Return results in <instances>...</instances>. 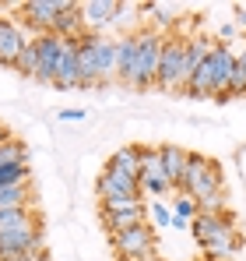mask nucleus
<instances>
[{
  "instance_id": "f257e3e1",
  "label": "nucleus",
  "mask_w": 246,
  "mask_h": 261,
  "mask_svg": "<svg viewBox=\"0 0 246 261\" xmlns=\"http://www.w3.org/2000/svg\"><path fill=\"white\" fill-rule=\"evenodd\" d=\"M190 233H194L197 247L207 254V261H229L246 247L243 233L236 229V219H232L229 208L218 212V216H201L197 212L194 222H190Z\"/></svg>"
},
{
  "instance_id": "f03ea898",
  "label": "nucleus",
  "mask_w": 246,
  "mask_h": 261,
  "mask_svg": "<svg viewBox=\"0 0 246 261\" xmlns=\"http://www.w3.org/2000/svg\"><path fill=\"white\" fill-rule=\"evenodd\" d=\"M162 39L165 36L151 32V29H141V32H137L134 67H130V74H127V82H123L127 88L148 92V88L155 85V78H159V60H162Z\"/></svg>"
},
{
  "instance_id": "7ed1b4c3",
  "label": "nucleus",
  "mask_w": 246,
  "mask_h": 261,
  "mask_svg": "<svg viewBox=\"0 0 246 261\" xmlns=\"http://www.w3.org/2000/svg\"><path fill=\"white\" fill-rule=\"evenodd\" d=\"M187 82H190V53H187V39H183V36H165L155 88H162V92H183Z\"/></svg>"
},
{
  "instance_id": "20e7f679",
  "label": "nucleus",
  "mask_w": 246,
  "mask_h": 261,
  "mask_svg": "<svg viewBox=\"0 0 246 261\" xmlns=\"http://www.w3.org/2000/svg\"><path fill=\"white\" fill-rule=\"evenodd\" d=\"M183 194H190L194 201H204L211 194H222L225 191V176H222V166L214 159H207L201 152H190V163H187V176L179 184Z\"/></svg>"
},
{
  "instance_id": "39448f33",
  "label": "nucleus",
  "mask_w": 246,
  "mask_h": 261,
  "mask_svg": "<svg viewBox=\"0 0 246 261\" xmlns=\"http://www.w3.org/2000/svg\"><path fill=\"white\" fill-rule=\"evenodd\" d=\"M155 244H159V237H155V226H151V222H137V226H130V229L113 233V251H116L120 261H151V258H159V254H155Z\"/></svg>"
},
{
  "instance_id": "423d86ee",
  "label": "nucleus",
  "mask_w": 246,
  "mask_h": 261,
  "mask_svg": "<svg viewBox=\"0 0 246 261\" xmlns=\"http://www.w3.org/2000/svg\"><path fill=\"white\" fill-rule=\"evenodd\" d=\"M102 229L113 237V233H120V229H130V226H137V222H148V198L141 194V198H116V201H102Z\"/></svg>"
},
{
  "instance_id": "0eeeda50",
  "label": "nucleus",
  "mask_w": 246,
  "mask_h": 261,
  "mask_svg": "<svg viewBox=\"0 0 246 261\" xmlns=\"http://www.w3.org/2000/svg\"><path fill=\"white\" fill-rule=\"evenodd\" d=\"M42 251H46L42 247V219L0 233V261H21L32 254H42Z\"/></svg>"
},
{
  "instance_id": "6e6552de",
  "label": "nucleus",
  "mask_w": 246,
  "mask_h": 261,
  "mask_svg": "<svg viewBox=\"0 0 246 261\" xmlns=\"http://www.w3.org/2000/svg\"><path fill=\"white\" fill-rule=\"evenodd\" d=\"M137 187H141V194H151V198H162V194H169V191H176V187L169 184L165 170H162L159 148H148V145H144V152H141V176H137Z\"/></svg>"
},
{
  "instance_id": "1a4fd4ad",
  "label": "nucleus",
  "mask_w": 246,
  "mask_h": 261,
  "mask_svg": "<svg viewBox=\"0 0 246 261\" xmlns=\"http://www.w3.org/2000/svg\"><path fill=\"white\" fill-rule=\"evenodd\" d=\"M60 7H64V0H25V4H18L21 25H28L36 36H53V21L60 14Z\"/></svg>"
},
{
  "instance_id": "9d476101",
  "label": "nucleus",
  "mask_w": 246,
  "mask_h": 261,
  "mask_svg": "<svg viewBox=\"0 0 246 261\" xmlns=\"http://www.w3.org/2000/svg\"><path fill=\"white\" fill-rule=\"evenodd\" d=\"M95 194H99V201H116V198H141V187H137V180L127 173H116V170H109V166H102V173L95 180Z\"/></svg>"
},
{
  "instance_id": "9b49d317",
  "label": "nucleus",
  "mask_w": 246,
  "mask_h": 261,
  "mask_svg": "<svg viewBox=\"0 0 246 261\" xmlns=\"http://www.w3.org/2000/svg\"><path fill=\"white\" fill-rule=\"evenodd\" d=\"M28 39H32V36L25 32L21 21L0 18V64H4V67H14V60L21 57V49H25Z\"/></svg>"
},
{
  "instance_id": "f8f14e48",
  "label": "nucleus",
  "mask_w": 246,
  "mask_h": 261,
  "mask_svg": "<svg viewBox=\"0 0 246 261\" xmlns=\"http://www.w3.org/2000/svg\"><path fill=\"white\" fill-rule=\"evenodd\" d=\"M36 46H39L36 82H39V85H53L56 64H60V53H64V39H60V36H36Z\"/></svg>"
},
{
  "instance_id": "ddd939ff",
  "label": "nucleus",
  "mask_w": 246,
  "mask_h": 261,
  "mask_svg": "<svg viewBox=\"0 0 246 261\" xmlns=\"http://www.w3.org/2000/svg\"><path fill=\"white\" fill-rule=\"evenodd\" d=\"M116 0H84L81 4V18H84V32L91 36H102L109 25H113V14H116Z\"/></svg>"
},
{
  "instance_id": "4468645a",
  "label": "nucleus",
  "mask_w": 246,
  "mask_h": 261,
  "mask_svg": "<svg viewBox=\"0 0 246 261\" xmlns=\"http://www.w3.org/2000/svg\"><path fill=\"white\" fill-rule=\"evenodd\" d=\"M91 60H95V74H99L102 85H106V82H120V78H116V39L95 36V43H91Z\"/></svg>"
},
{
  "instance_id": "2eb2a0df",
  "label": "nucleus",
  "mask_w": 246,
  "mask_h": 261,
  "mask_svg": "<svg viewBox=\"0 0 246 261\" xmlns=\"http://www.w3.org/2000/svg\"><path fill=\"white\" fill-rule=\"evenodd\" d=\"M78 82H81V71H78V39H64V53H60V64H56L53 88L67 92V88H78Z\"/></svg>"
},
{
  "instance_id": "dca6fc26",
  "label": "nucleus",
  "mask_w": 246,
  "mask_h": 261,
  "mask_svg": "<svg viewBox=\"0 0 246 261\" xmlns=\"http://www.w3.org/2000/svg\"><path fill=\"white\" fill-rule=\"evenodd\" d=\"M53 36H60V39H81L84 36L81 4L64 0V7H60V14H56V21H53Z\"/></svg>"
},
{
  "instance_id": "f3484780",
  "label": "nucleus",
  "mask_w": 246,
  "mask_h": 261,
  "mask_svg": "<svg viewBox=\"0 0 246 261\" xmlns=\"http://www.w3.org/2000/svg\"><path fill=\"white\" fill-rule=\"evenodd\" d=\"M159 159H162V170L169 176V184L179 191L183 176H187V163H190V152L179 148V145H159Z\"/></svg>"
},
{
  "instance_id": "a211bd4d",
  "label": "nucleus",
  "mask_w": 246,
  "mask_h": 261,
  "mask_svg": "<svg viewBox=\"0 0 246 261\" xmlns=\"http://www.w3.org/2000/svg\"><path fill=\"white\" fill-rule=\"evenodd\" d=\"M141 152H144V145H123V148H116V152L106 159V166L137 180V176H141Z\"/></svg>"
},
{
  "instance_id": "6ab92c4d",
  "label": "nucleus",
  "mask_w": 246,
  "mask_h": 261,
  "mask_svg": "<svg viewBox=\"0 0 246 261\" xmlns=\"http://www.w3.org/2000/svg\"><path fill=\"white\" fill-rule=\"evenodd\" d=\"M32 205H36L32 180H28V184H11V187H0V208H32Z\"/></svg>"
},
{
  "instance_id": "aec40b11",
  "label": "nucleus",
  "mask_w": 246,
  "mask_h": 261,
  "mask_svg": "<svg viewBox=\"0 0 246 261\" xmlns=\"http://www.w3.org/2000/svg\"><path fill=\"white\" fill-rule=\"evenodd\" d=\"M134 53H137V32H134V36L123 32L120 39H116V78H120V82H127L130 67H134Z\"/></svg>"
},
{
  "instance_id": "412c9836",
  "label": "nucleus",
  "mask_w": 246,
  "mask_h": 261,
  "mask_svg": "<svg viewBox=\"0 0 246 261\" xmlns=\"http://www.w3.org/2000/svg\"><path fill=\"white\" fill-rule=\"evenodd\" d=\"M197 216V201L183 191H176V201H172V229H190V222Z\"/></svg>"
},
{
  "instance_id": "4be33fe9",
  "label": "nucleus",
  "mask_w": 246,
  "mask_h": 261,
  "mask_svg": "<svg viewBox=\"0 0 246 261\" xmlns=\"http://www.w3.org/2000/svg\"><path fill=\"white\" fill-rule=\"evenodd\" d=\"M28 155L32 152L21 138H11V141L0 145V166H28Z\"/></svg>"
},
{
  "instance_id": "5701e85b",
  "label": "nucleus",
  "mask_w": 246,
  "mask_h": 261,
  "mask_svg": "<svg viewBox=\"0 0 246 261\" xmlns=\"http://www.w3.org/2000/svg\"><path fill=\"white\" fill-rule=\"evenodd\" d=\"M36 219H39L36 208H0V233L18 229V226H28V222H36Z\"/></svg>"
},
{
  "instance_id": "b1692460",
  "label": "nucleus",
  "mask_w": 246,
  "mask_h": 261,
  "mask_svg": "<svg viewBox=\"0 0 246 261\" xmlns=\"http://www.w3.org/2000/svg\"><path fill=\"white\" fill-rule=\"evenodd\" d=\"M36 64H39V46H36V36L25 43L21 49V57L14 60V71H21V74H28V78H36Z\"/></svg>"
},
{
  "instance_id": "393cba45",
  "label": "nucleus",
  "mask_w": 246,
  "mask_h": 261,
  "mask_svg": "<svg viewBox=\"0 0 246 261\" xmlns=\"http://www.w3.org/2000/svg\"><path fill=\"white\" fill-rule=\"evenodd\" d=\"M148 216H151V226H155V229L172 226V208L165 205L162 198H151V201H148Z\"/></svg>"
},
{
  "instance_id": "a878e982",
  "label": "nucleus",
  "mask_w": 246,
  "mask_h": 261,
  "mask_svg": "<svg viewBox=\"0 0 246 261\" xmlns=\"http://www.w3.org/2000/svg\"><path fill=\"white\" fill-rule=\"evenodd\" d=\"M32 170L28 166H0V187H11V184H28Z\"/></svg>"
},
{
  "instance_id": "bb28decb",
  "label": "nucleus",
  "mask_w": 246,
  "mask_h": 261,
  "mask_svg": "<svg viewBox=\"0 0 246 261\" xmlns=\"http://www.w3.org/2000/svg\"><path fill=\"white\" fill-rule=\"evenodd\" d=\"M56 117H60L64 124H78V120H84V110H67V106H64Z\"/></svg>"
},
{
  "instance_id": "cd10ccee",
  "label": "nucleus",
  "mask_w": 246,
  "mask_h": 261,
  "mask_svg": "<svg viewBox=\"0 0 246 261\" xmlns=\"http://www.w3.org/2000/svg\"><path fill=\"white\" fill-rule=\"evenodd\" d=\"M232 25L246 29V4H232Z\"/></svg>"
},
{
  "instance_id": "c85d7f7f",
  "label": "nucleus",
  "mask_w": 246,
  "mask_h": 261,
  "mask_svg": "<svg viewBox=\"0 0 246 261\" xmlns=\"http://www.w3.org/2000/svg\"><path fill=\"white\" fill-rule=\"evenodd\" d=\"M11 138H14V134H11V127L0 120V145H4V141H11Z\"/></svg>"
},
{
  "instance_id": "c756f323",
  "label": "nucleus",
  "mask_w": 246,
  "mask_h": 261,
  "mask_svg": "<svg viewBox=\"0 0 246 261\" xmlns=\"http://www.w3.org/2000/svg\"><path fill=\"white\" fill-rule=\"evenodd\" d=\"M236 60H239V67H243V71H246V46H243V49H239V53H236Z\"/></svg>"
},
{
  "instance_id": "7c9ffc66",
  "label": "nucleus",
  "mask_w": 246,
  "mask_h": 261,
  "mask_svg": "<svg viewBox=\"0 0 246 261\" xmlns=\"http://www.w3.org/2000/svg\"><path fill=\"white\" fill-rule=\"evenodd\" d=\"M151 261H165V258H151Z\"/></svg>"
}]
</instances>
